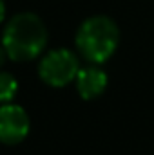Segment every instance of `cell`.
<instances>
[{"instance_id": "cell-3", "label": "cell", "mask_w": 154, "mask_h": 155, "mask_svg": "<svg viewBox=\"0 0 154 155\" xmlns=\"http://www.w3.org/2000/svg\"><path fill=\"white\" fill-rule=\"evenodd\" d=\"M78 71H80V60L69 49L58 47L42 56L38 63V76L40 79L54 88H62L67 83L75 81Z\"/></svg>"}, {"instance_id": "cell-2", "label": "cell", "mask_w": 154, "mask_h": 155, "mask_svg": "<svg viewBox=\"0 0 154 155\" xmlns=\"http://www.w3.org/2000/svg\"><path fill=\"white\" fill-rule=\"evenodd\" d=\"M118 43H120V29L114 20L105 15H94L85 18L78 25L75 35L78 54L93 65L107 61L116 52Z\"/></svg>"}, {"instance_id": "cell-4", "label": "cell", "mask_w": 154, "mask_h": 155, "mask_svg": "<svg viewBox=\"0 0 154 155\" xmlns=\"http://www.w3.org/2000/svg\"><path fill=\"white\" fill-rule=\"evenodd\" d=\"M29 128V116L20 105L5 103L0 107V143L18 144L27 137Z\"/></svg>"}, {"instance_id": "cell-1", "label": "cell", "mask_w": 154, "mask_h": 155, "mask_svg": "<svg viewBox=\"0 0 154 155\" xmlns=\"http://www.w3.org/2000/svg\"><path fill=\"white\" fill-rule=\"evenodd\" d=\"M47 27L38 15L24 11L7 20L2 31V47L13 61H31L47 45Z\"/></svg>"}, {"instance_id": "cell-5", "label": "cell", "mask_w": 154, "mask_h": 155, "mask_svg": "<svg viewBox=\"0 0 154 155\" xmlns=\"http://www.w3.org/2000/svg\"><path fill=\"white\" fill-rule=\"evenodd\" d=\"M75 85H76V92L82 96V99L91 101L105 92L107 74L103 69L91 63L87 67H80L76 78H75Z\"/></svg>"}, {"instance_id": "cell-6", "label": "cell", "mask_w": 154, "mask_h": 155, "mask_svg": "<svg viewBox=\"0 0 154 155\" xmlns=\"http://www.w3.org/2000/svg\"><path fill=\"white\" fill-rule=\"evenodd\" d=\"M18 92V81L11 72L0 71V103H11Z\"/></svg>"}, {"instance_id": "cell-7", "label": "cell", "mask_w": 154, "mask_h": 155, "mask_svg": "<svg viewBox=\"0 0 154 155\" xmlns=\"http://www.w3.org/2000/svg\"><path fill=\"white\" fill-rule=\"evenodd\" d=\"M5 20V2L0 0V24Z\"/></svg>"}, {"instance_id": "cell-8", "label": "cell", "mask_w": 154, "mask_h": 155, "mask_svg": "<svg viewBox=\"0 0 154 155\" xmlns=\"http://www.w3.org/2000/svg\"><path fill=\"white\" fill-rule=\"evenodd\" d=\"M5 60H7V54H5V51H4V47L0 45V69H2V65L5 63Z\"/></svg>"}]
</instances>
